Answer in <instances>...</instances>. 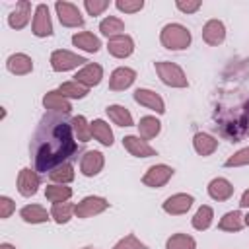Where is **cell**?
<instances>
[{
	"label": "cell",
	"mask_w": 249,
	"mask_h": 249,
	"mask_svg": "<svg viewBox=\"0 0 249 249\" xmlns=\"http://www.w3.org/2000/svg\"><path fill=\"white\" fill-rule=\"evenodd\" d=\"M33 167L39 173H51L58 165L72 160L78 152L72 119L60 113H45L31 138Z\"/></svg>",
	"instance_id": "obj_1"
},
{
	"label": "cell",
	"mask_w": 249,
	"mask_h": 249,
	"mask_svg": "<svg viewBox=\"0 0 249 249\" xmlns=\"http://www.w3.org/2000/svg\"><path fill=\"white\" fill-rule=\"evenodd\" d=\"M216 128L230 142H241L249 136V93L231 89L222 95L214 109Z\"/></svg>",
	"instance_id": "obj_2"
},
{
	"label": "cell",
	"mask_w": 249,
	"mask_h": 249,
	"mask_svg": "<svg viewBox=\"0 0 249 249\" xmlns=\"http://www.w3.org/2000/svg\"><path fill=\"white\" fill-rule=\"evenodd\" d=\"M161 45L169 51H181V49H187L191 45V33L185 25H179V23H167L163 29H161Z\"/></svg>",
	"instance_id": "obj_3"
},
{
	"label": "cell",
	"mask_w": 249,
	"mask_h": 249,
	"mask_svg": "<svg viewBox=\"0 0 249 249\" xmlns=\"http://www.w3.org/2000/svg\"><path fill=\"white\" fill-rule=\"evenodd\" d=\"M156 72L161 78V82L171 86V88H185L187 86L185 72L173 62H165V60L163 62H156Z\"/></svg>",
	"instance_id": "obj_4"
},
{
	"label": "cell",
	"mask_w": 249,
	"mask_h": 249,
	"mask_svg": "<svg viewBox=\"0 0 249 249\" xmlns=\"http://www.w3.org/2000/svg\"><path fill=\"white\" fill-rule=\"evenodd\" d=\"M84 62H88L84 56H78V54H74L70 51H64V49H58V51H54L51 54V66L56 72L72 70V68H76V66H80Z\"/></svg>",
	"instance_id": "obj_5"
},
{
	"label": "cell",
	"mask_w": 249,
	"mask_h": 249,
	"mask_svg": "<svg viewBox=\"0 0 249 249\" xmlns=\"http://www.w3.org/2000/svg\"><path fill=\"white\" fill-rule=\"evenodd\" d=\"M54 10H56L58 19H60L62 25H66V27H80V25H84V18H82L80 10L74 4H70V2H56Z\"/></svg>",
	"instance_id": "obj_6"
},
{
	"label": "cell",
	"mask_w": 249,
	"mask_h": 249,
	"mask_svg": "<svg viewBox=\"0 0 249 249\" xmlns=\"http://www.w3.org/2000/svg\"><path fill=\"white\" fill-rule=\"evenodd\" d=\"M107 206H109V202L101 196H86L82 202L76 204L74 212H76L78 218H89L93 214H99V212L107 210Z\"/></svg>",
	"instance_id": "obj_7"
},
{
	"label": "cell",
	"mask_w": 249,
	"mask_h": 249,
	"mask_svg": "<svg viewBox=\"0 0 249 249\" xmlns=\"http://www.w3.org/2000/svg\"><path fill=\"white\" fill-rule=\"evenodd\" d=\"M51 33H53V23H51V16H49V8L45 4H39L35 8V16H33V35L49 37Z\"/></svg>",
	"instance_id": "obj_8"
},
{
	"label": "cell",
	"mask_w": 249,
	"mask_h": 249,
	"mask_svg": "<svg viewBox=\"0 0 249 249\" xmlns=\"http://www.w3.org/2000/svg\"><path fill=\"white\" fill-rule=\"evenodd\" d=\"M107 49H109V53H111L113 56H117V58H126V56H130L132 51H134V41H132L128 35L121 33V35H115V37H111V39L107 41Z\"/></svg>",
	"instance_id": "obj_9"
},
{
	"label": "cell",
	"mask_w": 249,
	"mask_h": 249,
	"mask_svg": "<svg viewBox=\"0 0 249 249\" xmlns=\"http://www.w3.org/2000/svg\"><path fill=\"white\" fill-rule=\"evenodd\" d=\"M171 175H173V169L169 165H163V163L152 165L146 171V175L142 177V183L148 185V187H161L171 179Z\"/></svg>",
	"instance_id": "obj_10"
},
{
	"label": "cell",
	"mask_w": 249,
	"mask_h": 249,
	"mask_svg": "<svg viewBox=\"0 0 249 249\" xmlns=\"http://www.w3.org/2000/svg\"><path fill=\"white\" fill-rule=\"evenodd\" d=\"M39 183H41L39 175H37L35 171H31L29 167H23V169L19 171V175H18V191H19V195H23V196L35 195Z\"/></svg>",
	"instance_id": "obj_11"
},
{
	"label": "cell",
	"mask_w": 249,
	"mask_h": 249,
	"mask_svg": "<svg viewBox=\"0 0 249 249\" xmlns=\"http://www.w3.org/2000/svg\"><path fill=\"white\" fill-rule=\"evenodd\" d=\"M101 76H103V70L99 64H86L82 70L76 72L74 82H78L86 88H91V86H97L101 82Z\"/></svg>",
	"instance_id": "obj_12"
},
{
	"label": "cell",
	"mask_w": 249,
	"mask_h": 249,
	"mask_svg": "<svg viewBox=\"0 0 249 249\" xmlns=\"http://www.w3.org/2000/svg\"><path fill=\"white\" fill-rule=\"evenodd\" d=\"M134 101L156 111V113H165V105H163V99L156 93V91H150V89H136L134 91Z\"/></svg>",
	"instance_id": "obj_13"
},
{
	"label": "cell",
	"mask_w": 249,
	"mask_h": 249,
	"mask_svg": "<svg viewBox=\"0 0 249 249\" xmlns=\"http://www.w3.org/2000/svg\"><path fill=\"white\" fill-rule=\"evenodd\" d=\"M43 105H45V109H49L51 113H60V115H68L70 109H72L70 101H68L60 91H49V93H45Z\"/></svg>",
	"instance_id": "obj_14"
},
{
	"label": "cell",
	"mask_w": 249,
	"mask_h": 249,
	"mask_svg": "<svg viewBox=\"0 0 249 249\" xmlns=\"http://www.w3.org/2000/svg\"><path fill=\"white\" fill-rule=\"evenodd\" d=\"M134 78H136V72H134L132 68L121 66V68H117V70L111 74V78H109V88H111L113 91L126 89L128 86H132Z\"/></svg>",
	"instance_id": "obj_15"
},
{
	"label": "cell",
	"mask_w": 249,
	"mask_h": 249,
	"mask_svg": "<svg viewBox=\"0 0 249 249\" xmlns=\"http://www.w3.org/2000/svg\"><path fill=\"white\" fill-rule=\"evenodd\" d=\"M29 18H31V4L27 0H21V2L16 4V10L8 16V23L14 29H21V27L27 25Z\"/></svg>",
	"instance_id": "obj_16"
},
{
	"label": "cell",
	"mask_w": 249,
	"mask_h": 249,
	"mask_svg": "<svg viewBox=\"0 0 249 249\" xmlns=\"http://www.w3.org/2000/svg\"><path fill=\"white\" fill-rule=\"evenodd\" d=\"M101 167H103V154H101V152L91 150V152H86V154L82 156L80 169H82L84 175H88V177L97 175V173L101 171Z\"/></svg>",
	"instance_id": "obj_17"
},
{
	"label": "cell",
	"mask_w": 249,
	"mask_h": 249,
	"mask_svg": "<svg viewBox=\"0 0 249 249\" xmlns=\"http://www.w3.org/2000/svg\"><path fill=\"white\" fill-rule=\"evenodd\" d=\"M202 39L208 45H220V43H224V39H226V27H224V23L218 21V19L206 21V25L202 29Z\"/></svg>",
	"instance_id": "obj_18"
},
{
	"label": "cell",
	"mask_w": 249,
	"mask_h": 249,
	"mask_svg": "<svg viewBox=\"0 0 249 249\" xmlns=\"http://www.w3.org/2000/svg\"><path fill=\"white\" fill-rule=\"evenodd\" d=\"M123 146L136 158H150V156H156V150L146 144L144 140H140L138 136H124L123 138Z\"/></svg>",
	"instance_id": "obj_19"
},
{
	"label": "cell",
	"mask_w": 249,
	"mask_h": 249,
	"mask_svg": "<svg viewBox=\"0 0 249 249\" xmlns=\"http://www.w3.org/2000/svg\"><path fill=\"white\" fill-rule=\"evenodd\" d=\"M191 204H193V196L179 193V195L169 196V198L163 202V210H165L167 214H185V212L191 208Z\"/></svg>",
	"instance_id": "obj_20"
},
{
	"label": "cell",
	"mask_w": 249,
	"mask_h": 249,
	"mask_svg": "<svg viewBox=\"0 0 249 249\" xmlns=\"http://www.w3.org/2000/svg\"><path fill=\"white\" fill-rule=\"evenodd\" d=\"M6 66H8V70H10L12 74L23 76V74H29V72L33 70V60H31L27 54H23V53H16V54H12V56L8 58Z\"/></svg>",
	"instance_id": "obj_21"
},
{
	"label": "cell",
	"mask_w": 249,
	"mask_h": 249,
	"mask_svg": "<svg viewBox=\"0 0 249 249\" xmlns=\"http://www.w3.org/2000/svg\"><path fill=\"white\" fill-rule=\"evenodd\" d=\"M208 195L214 198V200H228L231 195H233V187L228 179L224 177H218V179H212L210 185H208Z\"/></svg>",
	"instance_id": "obj_22"
},
{
	"label": "cell",
	"mask_w": 249,
	"mask_h": 249,
	"mask_svg": "<svg viewBox=\"0 0 249 249\" xmlns=\"http://www.w3.org/2000/svg\"><path fill=\"white\" fill-rule=\"evenodd\" d=\"M72 43H74L76 47H80V49L88 51V53H97V51H99V47H101V41H99L93 33H89V31L76 33V35L72 37Z\"/></svg>",
	"instance_id": "obj_23"
},
{
	"label": "cell",
	"mask_w": 249,
	"mask_h": 249,
	"mask_svg": "<svg viewBox=\"0 0 249 249\" xmlns=\"http://www.w3.org/2000/svg\"><path fill=\"white\" fill-rule=\"evenodd\" d=\"M193 146H195V150H196L200 156H210V154L218 148V140L212 138L210 134L196 132L195 138H193Z\"/></svg>",
	"instance_id": "obj_24"
},
{
	"label": "cell",
	"mask_w": 249,
	"mask_h": 249,
	"mask_svg": "<svg viewBox=\"0 0 249 249\" xmlns=\"http://www.w3.org/2000/svg\"><path fill=\"white\" fill-rule=\"evenodd\" d=\"M91 134H93V138H95L97 142H101L103 146H111V144H113V130H111V126H109L105 121H101V119H95V121L91 123Z\"/></svg>",
	"instance_id": "obj_25"
},
{
	"label": "cell",
	"mask_w": 249,
	"mask_h": 249,
	"mask_svg": "<svg viewBox=\"0 0 249 249\" xmlns=\"http://www.w3.org/2000/svg\"><path fill=\"white\" fill-rule=\"evenodd\" d=\"M21 218L27 222V224H41V222H47L49 220V212L39 206V204H29V206H23L21 208Z\"/></svg>",
	"instance_id": "obj_26"
},
{
	"label": "cell",
	"mask_w": 249,
	"mask_h": 249,
	"mask_svg": "<svg viewBox=\"0 0 249 249\" xmlns=\"http://www.w3.org/2000/svg\"><path fill=\"white\" fill-rule=\"evenodd\" d=\"M243 224H245V220H243L241 212H239V210H233V212H228V214L220 220L218 228L224 230V231H239V230L243 228Z\"/></svg>",
	"instance_id": "obj_27"
},
{
	"label": "cell",
	"mask_w": 249,
	"mask_h": 249,
	"mask_svg": "<svg viewBox=\"0 0 249 249\" xmlns=\"http://www.w3.org/2000/svg\"><path fill=\"white\" fill-rule=\"evenodd\" d=\"M107 115L119 126H132V115L121 105H109L107 107Z\"/></svg>",
	"instance_id": "obj_28"
},
{
	"label": "cell",
	"mask_w": 249,
	"mask_h": 249,
	"mask_svg": "<svg viewBox=\"0 0 249 249\" xmlns=\"http://www.w3.org/2000/svg\"><path fill=\"white\" fill-rule=\"evenodd\" d=\"M99 31L111 39L115 35H121V31H124V21L119 19V18H115V16H109V18H105L99 23Z\"/></svg>",
	"instance_id": "obj_29"
},
{
	"label": "cell",
	"mask_w": 249,
	"mask_h": 249,
	"mask_svg": "<svg viewBox=\"0 0 249 249\" xmlns=\"http://www.w3.org/2000/svg\"><path fill=\"white\" fill-rule=\"evenodd\" d=\"M45 196H47V200H51L53 204H54V202H66V200L72 196V189L66 187V185H49L47 191H45Z\"/></svg>",
	"instance_id": "obj_30"
},
{
	"label": "cell",
	"mask_w": 249,
	"mask_h": 249,
	"mask_svg": "<svg viewBox=\"0 0 249 249\" xmlns=\"http://www.w3.org/2000/svg\"><path fill=\"white\" fill-rule=\"evenodd\" d=\"M160 121L156 117H142L140 123H138V130H140V136L144 140H150L154 138L158 132H160Z\"/></svg>",
	"instance_id": "obj_31"
},
{
	"label": "cell",
	"mask_w": 249,
	"mask_h": 249,
	"mask_svg": "<svg viewBox=\"0 0 249 249\" xmlns=\"http://www.w3.org/2000/svg\"><path fill=\"white\" fill-rule=\"evenodd\" d=\"M74 208H76V206H74L72 202H54V204H53V210H51V216L54 218V222L66 224V222L72 218Z\"/></svg>",
	"instance_id": "obj_32"
},
{
	"label": "cell",
	"mask_w": 249,
	"mask_h": 249,
	"mask_svg": "<svg viewBox=\"0 0 249 249\" xmlns=\"http://www.w3.org/2000/svg\"><path fill=\"white\" fill-rule=\"evenodd\" d=\"M72 128H74V134H76V138L78 140H82V142H89L91 140V124H88L86 123V119L80 115V117H74L72 119Z\"/></svg>",
	"instance_id": "obj_33"
},
{
	"label": "cell",
	"mask_w": 249,
	"mask_h": 249,
	"mask_svg": "<svg viewBox=\"0 0 249 249\" xmlns=\"http://www.w3.org/2000/svg\"><path fill=\"white\" fill-rule=\"evenodd\" d=\"M49 177H51V181H54L58 185H64V183H70L74 179V169H72L70 163H62L56 169H53L49 173Z\"/></svg>",
	"instance_id": "obj_34"
},
{
	"label": "cell",
	"mask_w": 249,
	"mask_h": 249,
	"mask_svg": "<svg viewBox=\"0 0 249 249\" xmlns=\"http://www.w3.org/2000/svg\"><path fill=\"white\" fill-rule=\"evenodd\" d=\"M58 91H60L64 97L82 99V97H86L88 88H86V86H82V84H78V82H66V84H62V86L58 88Z\"/></svg>",
	"instance_id": "obj_35"
},
{
	"label": "cell",
	"mask_w": 249,
	"mask_h": 249,
	"mask_svg": "<svg viewBox=\"0 0 249 249\" xmlns=\"http://www.w3.org/2000/svg\"><path fill=\"white\" fill-rule=\"evenodd\" d=\"M212 224V208L210 206H200L193 218V228L195 230H206Z\"/></svg>",
	"instance_id": "obj_36"
},
{
	"label": "cell",
	"mask_w": 249,
	"mask_h": 249,
	"mask_svg": "<svg viewBox=\"0 0 249 249\" xmlns=\"http://www.w3.org/2000/svg\"><path fill=\"white\" fill-rule=\"evenodd\" d=\"M196 243L187 233H175L167 239V249H195Z\"/></svg>",
	"instance_id": "obj_37"
},
{
	"label": "cell",
	"mask_w": 249,
	"mask_h": 249,
	"mask_svg": "<svg viewBox=\"0 0 249 249\" xmlns=\"http://www.w3.org/2000/svg\"><path fill=\"white\" fill-rule=\"evenodd\" d=\"M115 6H117L121 12L134 14V12H140V10L144 8V0H117Z\"/></svg>",
	"instance_id": "obj_38"
},
{
	"label": "cell",
	"mask_w": 249,
	"mask_h": 249,
	"mask_svg": "<svg viewBox=\"0 0 249 249\" xmlns=\"http://www.w3.org/2000/svg\"><path fill=\"white\" fill-rule=\"evenodd\" d=\"M247 163H249V148H243L226 160V167H237V165H247Z\"/></svg>",
	"instance_id": "obj_39"
},
{
	"label": "cell",
	"mask_w": 249,
	"mask_h": 249,
	"mask_svg": "<svg viewBox=\"0 0 249 249\" xmlns=\"http://www.w3.org/2000/svg\"><path fill=\"white\" fill-rule=\"evenodd\" d=\"M109 8V0H86V10L89 16H99Z\"/></svg>",
	"instance_id": "obj_40"
},
{
	"label": "cell",
	"mask_w": 249,
	"mask_h": 249,
	"mask_svg": "<svg viewBox=\"0 0 249 249\" xmlns=\"http://www.w3.org/2000/svg\"><path fill=\"white\" fill-rule=\"evenodd\" d=\"M113 249H146V245L144 243H140L132 233L130 235H126V237H123Z\"/></svg>",
	"instance_id": "obj_41"
},
{
	"label": "cell",
	"mask_w": 249,
	"mask_h": 249,
	"mask_svg": "<svg viewBox=\"0 0 249 249\" xmlns=\"http://www.w3.org/2000/svg\"><path fill=\"white\" fill-rule=\"evenodd\" d=\"M175 6L181 10V12H185V14H191V12H196L198 8H200V0H177L175 2Z\"/></svg>",
	"instance_id": "obj_42"
},
{
	"label": "cell",
	"mask_w": 249,
	"mask_h": 249,
	"mask_svg": "<svg viewBox=\"0 0 249 249\" xmlns=\"http://www.w3.org/2000/svg\"><path fill=\"white\" fill-rule=\"evenodd\" d=\"M16 210V204L8 196H0V218H8Z\"/></svg>",
	"instance_id": "obj_43"
},
{
	"label": "cell",
	"mask_w": 249,
	"mask_h": 249,
	"mask_svg": "<svg viewBox=\"0 0 249 249\" xmlns=\"http://www.w3.org/2000/svg\"><path fill=\"white\" fill-rule=\"evenodd\" d=\"M239 206H249V191L243 193V196H241V200H239Z\"/></svg>",
	"instance_id": "obj_44"
},
{
	"label": "cell",
	"mask_w": 249,
	"mask_h": 249,
	"mask_svg": "<svg viewBox=\"0 0 249 249\" xmlns=\"http://www.w3.org/2000/svg\"><path fill=\"white\" fill-rule=\"evenodd\" d=\"M0 249H16V247H12L10 243H2V245H0Z\"/></svg>",
	"instance_id": "obj_45"
},
{
	"label": "cell",
	"mask_w": 249,
	"mask_h": 249,
	"mask_svg": "<svg viewBox=\"0 0 249 249\" xmlns=\"http://www.w3.org/2000/svg\"><path fill=\"white\" fill-rule=\"evenodd\" d=\"M243 220H245V224L249 226V214H247V216H243Z\"/></svg>",
	"instance_id": "obj_46"
},
{
	"label": "cell",
	"mask_w": 249,
	"mask_h": 249,
	"mask_svg": "<svg viewBox=\"0 0 249 249\" xmlns=\"http://www.w3.org/2000/svg\"><path fill=\"white\" fill-rule=\"evenodd\" d=\"M84 249H95V247H84Z\"/></svg>",
	"instance_id": "obj_47"
}]
</instances>
